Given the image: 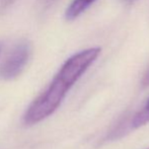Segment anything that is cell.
<instances>
[{"instance_id": "cell-1", "label": "cell", "mask_w": 149, "mask_h": 149, "mask_svg": "<svg viewBox=\"0 0 149 149\" xmlns=\"http://www.w3.org/2000/svg\"><path fill=\"white\" fill-rule=\"evenodd\" d=\"M102 48L91 47L73 54L63 63L48 87L33 100L24 115V124L33 126L49 118L59 109L69 90L97 60Z\"/></svg>"}, {"instance_id": "cell-2", "label": "cell", "mask_w": 149, "mask_h": 149, "mask_svg": "<svg viewBox=\"0 0 149 149\" xmlns=\"http://www.w3.org/2000/svg\"><path fill=\"white\" fill-rule=\"evenodd\" d=\"M31 49L29 41L18 42L0 65V77L4 80H12L19 76L30 60Z\"/></svg>"}, {"instance_id": "cell-3", "label": "cell", "mask_w": 149, "mask_h": 149, "mask_svg": "<svg viewBox=\"0 0 149 149\" xmlns=\"http://www.w3.org/2000/svg\"><path fill=\"white\" fill-rule=\"evenodd\" d=\"M95 1L96 0H73L65 11V18L69 22L76 19Z\"/></svg>"}, {"instance_id": "cell-4", "label": "cell", "mask_w": 149, "mask_h": 149, "mask_svg": "<svg viewBox=\"0 0 149 149\" xmlns=\"http://www.w3.org/2000/svg\"><path fill=\"white\" fill-rule=\"evenodd\" d=\"M149 123V97L143 104L141 110H139L131 120L132 129H139Z\"/></svg>"}, {"instance_id": "cell-5", "label": "cell", "mask_w": 149, "mask_h": 149, "mask_svg": "<svg viewBox=\"0 0 149 149\" xmlns=\"http://www.w3.org/2000/svg\"><path fill=\"white\" fill-rule=\"evenodd\" d=\"M141 85H142V87H143V88H147V87H149V68L147 69V71L145 72L143 78H142Z\"/></svg>"}, {"instance_id": "cell-6", "label": "cell", "mask_w": 149, "mask_h": 149, "mask_svg": "<svg viewBox=\"0 0 149 149\" xmlns=\"http://www.w3.org/2000/svg\"><path fill=\"white\" fill-rule=\"evenodd\" d=\"M14 0H0V8H5L13 2Z\"/></svg>"}, {"instance_id": "cell-7", "label": "cell", "mask_w": 149, "mask_h": 149, "mask_svg": "<svg viewBox=\"0 0 149 149\" xmlns=\"http://www.w3.org/2000/svg\"><path fill=\"white\" fill-rule=\"evenodd\" d=\"M47 1H51V0H47Z\"/></svg>"}, {"instance_id": "cell-8", "label": "cell", "mask_w": 149, "mask_h": 149, "mask_svg": "<svg viewBox=\"0 0 149 149\" xmlns=\"http://www.w3.org/2000/svg\"><path fill=\"white\" fill-rule=\"evenodd\" d=\"M0 51H1V47H0Z\"/></svg>"}]
</instances>
